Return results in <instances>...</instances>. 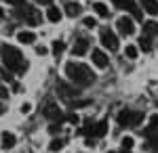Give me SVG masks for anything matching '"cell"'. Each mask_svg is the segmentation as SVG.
<instances>
[{"label":"cell","mask_w":158,"mask_h":153,"mask_svg":"<svg viewBox=\"0 0 158 153\" xmlns=\"http://www.w3.org/2000/svg\"><path fill=\"white\" fill-rule=\"evenodd\" d=\"M93 63H95V65H97V67H101V69H103V67H108V57H106V53H103V50H97V48H95V50H93Z\"/></svg>","instance_id":"8fae6325"},{"label":"cell","mask_w":158,"mask_h":153,"mask_svg":"<svg viewBox=\"0 0 158 153\" xmlns=\"http://www.w3.org/2000/svg\"><path fill=\"white\" fill-rule=\"evenodd\" d=\"M141 6H143L150 15H158V2L156 0H141Z\"/></svg>","instance_id":"9a60e30c"},{"label":"cell","mask_w":158,"mask_h":153,"mask_svg":"<svg viewBox=\"0 0 158 153\" xmlns=\"http://www.w3.org/2000/svg\"><path fill=\"white\" fill-rule=\"evenodd\" d=\"M51 134H57V132H59V130H61V126H57V124H53V126H51Z\"/></svg>","instance_id":"83f0119b"},{"label":"cell","mask_w":158,"mask_h":153,"mask_svg":"<svg viewBox=\"0 0 158 153\" xmlns=\"http://www.w3.org/2000/svg\"><path fill=\"white\" fill-rule=\"evenodd\" d=\"M124 153H127V151H124Z\"/></svg>","instance_id":"8d00e7d4"},{"label":"cell","mask_w":158,"mask_h":153,"mask_svg":"<svg viewBox=\"0 0 158 153\" xmlns=\"http://www.w3.org/2000/svg\"><path fill=\"white\" fill-rule=\"evenodd\" d=\"M6 2H11V4H15V6H21V4H25V0H6Z\"/></svg>","instance_id":"f1b7e54d"},{"label":"cell","mask_w":158,"mask_h":153,"mask_svg":"<svg viewBox=\"0 0 158 153\" xmlns=\"http://www.w3.org/2000/svg\"><path fill=\"white\" fill-rule=\"evenodd\" d=\"M38 4H51V2H53V0H36Z\"/></svg>","instance_id":"d6a6232c"},{"label":"cell","mask_w":158,"mask_h":153,"mask_svg":"<svg viewBox=\"0 0 158 153\" xmlns=\"http://www.w3.org/2000/svg\"><path fill=\"white\" fill-rule=\"evenodd\" d=\"M85 25H86V27H95L97 23H95V19H93V17H86V19H85Z\"/></svg>","instance_id":"484cf974"},{"label":"cell","mask_w":158,"mask_h":153,"mask_svg":"<svg viewBox=\"0 0 158 153\" xmlns=\"http://www.w3.org/2000/svg\"><path fill=\"white\" fill-rule=\"evenodd\" d=\"M17 38H19V42H23V44H32V42L36 40V34H34V32H19Z\"/></svg>","instance_id":"2e32d148"},{"label":"cell","mask_w":158,"mask_h":153,"mask_svg":"<svg viewBox=\"0 0 158 153\" xmlns=\"http://www.w3.org/2000/svg\"><path fill=\"white\" fill-rule=\"evenodd\" d=\"M143 34H148V36L158 34V23L156 21H146V23H143Z\"/></svg>","instance_id":"e0dca14e"},{"label":"cell","mask_w":158,"mask_h":153,"mask_svg":"<svg viewBox=\"0 0 158 153\" xmlns=\"http://www.w3.org/2000/svg\"><path fill=\"white\" fill-rule=\"evenodd\" d=\"M0 57H2V63H4V67H6L9 71L25 73V69H27V61L23 59V55H21L19 48L4 44V46H0Z\"/></svg>","instance_id":"6da1fadb"},{"label":"cell","mask_w":158,"mask_h":153,"mask_svg":"<svg viewBox=\"0 0 158 153\" xmlns=\"http://www.w3.org/2000/svg\"><path fill=\"white\" fill-rule=\"evenodd\" d=\"M57 92L63 96V99H74V96H78V88H74V86H70L68 82H63V80H57Z\"/></svg>","instance_id":"52a82bcc"},{"label":"cell","mask_w":158,"mask_h":153,"mask_svg":"<svg viewBox=\"0 0 158 153\" xmlns=\"http://www.w3.org/2000/svg\"><path fill=\"white\" fill-rule=\"evenodd\" d=\"M122 147H124V151H129V149L133 147V139H129V136H127V139H122Z\"/></svg>","instance_id":"d4e9b609"},{"label":"cell","mask_w":158,"mask_h":153,"mask_svg":"<svg viewBox=\"0 0 158 153\" xmlns=\"http://www.w3.org/2000/svg\"><path fill=\"white\" fill-rule=\"evenodd\" d=\"M108 153H114V151H108Z\"/></svg>","instance_id":"d590c367"},{"label":"cell","mask_w":158,"mask_h":153,"mask_svg":"<svg viewBox=\"0 0 158 153\" xmlns=\"http://www.w3.org/2000/svg\"><path fill=\"white\" fill-rule=\"evenodd\" d=\"M127 57H129V59H135V57H137V48L135 46H127Z\"/></svg>","instance_id":"cb8c5ba5"},{"label":"cell","mask_w":158,"mask_h":153,"mask_svg":"<svg viewBox=\"0 0 158 153\" xmlns=\"http://www.w3.org/2000/svg\"><path fill=\"white\" fill-rule=\"evenodd\" d=\"M101 44L106 48H110V50H118V38H116V34L110 29V27H101Z\"/></svg>","instance_id":"5b68a950"},{"label":"cell","mask_w":158,"mask_h":153,"mask_svg":"<svg viewBox=\"0 0 158 153\" xmlns=\"http://www.w3.org/2000/svg\"><path fill=\"white\" fill-rule=\"evenodd\" d=\"M86 50H89V38H80V40L74 44V48H72V53H74V55H78V57L85 55Z\"/></svg>","instance_id":"7c38bea8"},{"label":"cell","mask_w":158,"mask_h":153,"mask_svg":"<svg viewBox=\"0 0 158 153\" xmlns=\"http://www.w3.org/2000/svg\"><path fill=\"white\" fill-rule=\"evenodd\" d=\"M120 9H127V11L133 15V19H141L143 15L139 11V6L135 4V0H120Z\"/></svg>","instance_id":"30bf717a"},{"label":"cell","mask_w":158,"mask_h":153,"mask_svg":"<svg viewBox=\"0 0 158 153\" xmlns=\"http://www.w3.org/2000/svg\"><path fill=\"white\" fill-rule=\"evenodd\" d=\"M0 78H2L4 82H13V76H11V71L6 69V67H0Z\"/></svg>","instance_id":"7402d4cb"},{"label":"cell","mask_w":158,"mask_h":153,"mask_svg":"<svg viewBox=\"0 0 158 153\" xmlns=\"http://www.w3.org/2000/svg\"><path fill=\"white\" fill-rule=\"evenodd\" d=\"M63 50H65V44H63V42H59V40H57V42H53V53H55L57 57H59Z\"/></svg>","instance_id":"44dd1931"},{"label":"cell","mask_w":158,"mask_h":153,"mask_svg":"<svg viewBox=\"0 0 158 153\" xmlns=\"http://www.w3.org/2000/svg\"><path fill=\"white\" fill-rule=\"evenodd\" d=\"M15 147V134L2 132V149H13Z\"/></svg>","instance_id":"5bb4252c"},{"label":"cell","mask_w":158,"mask_h":153,"mask_svg":"<svg viewBox=\"0 0 158 153\" xmlns=\"http://www.w3.org/2000/svg\"><path fill=\"white\" fill-rule=\"evenodd\" d=\"M82 132L89 134V136H93V139H99V136H103V134L108 132V122L101 120V122H97V124H89Z\"/></svg>","instance_id":"8992f818"},{"label":"cell","mask_w":158,"mask_h":153,"mask_svg":"<svg viewBox=\"0 0 158 153\" xmlns=\"http://www.w3.org/2000/svg\"><path fill=\"white\" fill-rule=\"evenodd\" d=\"M47 17H49V21H59L61 19V11L55 9V6H51L49 11H47Z\"/></svg>","instance_id":"ffe728a7"},{"label":"cell","mask_w":158,"mask_h":153,"mask_svg":"<svg viewBox=\"0 0 158 153\" xmlns=\"http://www.w3.org/2000/svg\"><path fill=\"white\" fill-rule=\"evenodd\" d=\"M44 116L49 120H53V122H61L63 120V116H61V109L55 103H49V105L44 107Z\"/></svg>","instance_id":"9c48e42d"},{"label":"cell","mask_w":158,"mask_h":153,"mask_svg":"<svg viewBox=\"0 0 158 153\" xmlns=\"http://www.w3.org/2000/svg\"><path fill=\"white\" fill-rule=\"evenodd\" d=\"M61 147H63V141H59V139H55V141H53V143L49 145V149H51V151H59Z\"/></svg>","instance_id":"603a6c76"},{"label":"cell","mask_w":158,"mask_h":153,"mask_svg":"<svg viewBox=\"0 0 158 153\" xmlns=\"http://www.w3.org/2000/svg\"><path fill=\"white\" fill-rule=\"evenodd\" d=\"M2 113H4V105H0V116H2Z\"/></svg>","instance_id":"836d02e7"},{"label":"cell","mask_w":158,"mask_h":153,"mask_svg":"<svg viewBox=\"0 0 158 153\" xmlns=\"http://www.w3.org/2000/svg\"><path fill=\"white\" fill-rule=\"evenodd\" d=\"M116 27H118V32L122 36H133L135 34V23H133V19H129V17H120L116 21Z\"/></svg>","instance_id":"ba28073f"},{"label":"cell","mask_w":158,"mask_h":153,"mask_svg":"<svg viewBox=\"0 0 158 153\" xmlns=\"http://www.w3.org/2000/svg\"><path fill=\"white\" fill-rule=\"evenodd\" d=\"M141 120H143V111L127 109V111H122L120 116H118V124L124 126V128H135V126L141 124Z\"/></svg>","instance_id":"3957f363"},{"label":"cell","mask_w":158,"mask_h":153,"mask_svg":"<svg viewBox=\"0 0 158 153\" xmlns=\"http://www.w3.org/2000/svg\"><path fill=\"white\" fill-rule=\"evenodd\" d=\"M139 46L143 48V50H150V48H152V36L141 34V38H139Z\"/></svg>","instance_id":"d6986e66"},{"label":"cell","mask_w":158,"mask_h":153,"mask_svg":"<svg viewBox=\"0 0 158 153\" xmlns=\"http://www.w3.org/2000/svg\"><path fill=\"white\" fill-rule=\"evenodd\" d=\"M65 76H68L70 82H74L76 86H91V84L95 82V73H93L91 67L85 65V63H74V61H70V63L65 65Z\"/></svg>","instance_id":"7a4b0ae2"},{"label":"cell","mask_w":158,"mask_h":153,"mask_svg":"<svg viewBox=\"0 0 158 153\" xmlns=\"http://www.w3.org/2000/svg\"><path fill=\"white\" fill-rule=\"evenodd\" d=\"M68 122H74V124H76V122H78V116H74V113H70V116H68Z\"/></svg>","instance_id":"f546056e"},{"label":"cell","mask_w":158,"mask_h":153,"mask_svg":"<svg viewBox=\"0 0 158 153\" xmlns=\"http://www.w3.org/2000/svg\"><path fill=\"white\" fill-rule=\"evenodd\" d=\"M6 96H9V92H6V88H4V86L0 84V99H6Z\"/></svg>","instance_id":"4316f807"},{"label":"cell","mask_w":158,"mask_h":153,"mask_svg":"<svg viewBox=\"0 0 158 153\" xmlns=\"http://www.w3.org/2000/svg\"><path fill=\"white\" fill-rule=\"evenodd\" d=\"M80 11H82V6L78 2H68L65 4V15L68 17H76V15H80Z\"/></svg>","instance_id":"4fadbf2b"},{"label":"cell","mask_w":158,"mask_h":153,"mask_svg":"<svg viewBox=\"0 0 158 153\" xmlns=\"http://www.w3.org/2000/svg\"><path fill=\"white\" fill-rule=\"evenodd\" d=\"M2 15H4V13H2V9H0V19H2Z\"/></svg>","instance_id":"e575fe53"},{"label":"cell","mask_w":158,"mask_h":153,"mask_svg":"<svg viewBox=\"0 0 158 153\" xmlns=\"http://www.w3.org/2000/svg\"><path fill=\"white\" fill-rule=\"evenodd\" d=\"M143 134H146L148 141H150V147L154 151H158V116H154V118L150 120V126L143 130Z\"/></svg>","instance_id":"277c9868"},{"label":"cell","mask_w":158,"mask_h":153,"mask_svg":"<svg viewBox=\"0 0 158 153\" xmlns=\"http://www.w3.org/2000/svg\"><path fill=\"white\" fill-rule=\"evenodd\" d=\"M93 9H95V13H97L99 17H108V15H110L108 6H106L103 2H95V4H93Z\"/></svg>","instance_id":"ac0fdd59"},{"label":"cell","mask_w":158,"mask_h":153,"mask_svg":"<svg viewBox=\"0 0 158 153\" xmlns=\"http://www.w3.org/2000/svg\"><path fill=\"white\" fill-rule=\"evenodd\" d=\"M36 53H38V55H44V53H47V48H44V46H38Z\"/></svg>","instance_id":"4dcf8cb0"},{"label":"cell","mask_w":158,"mask_h":153,"mask_svg":"<svg viewBox=\"0 0 158 153\" xmlns=\"http://www.w3.org/2000/svg\"><path fill=\"white\" fill-rule=\"evenodd\" d=\"M30 109H32V107L27 105V103H25V105H21V111H23V113H27V111H30Z\"/></svg>","instance_id":"1f68e13d"}]
</instances>
